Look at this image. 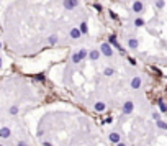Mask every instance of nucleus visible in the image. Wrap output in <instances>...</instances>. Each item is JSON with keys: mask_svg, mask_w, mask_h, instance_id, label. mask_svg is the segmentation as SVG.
<instances>
[{"mask_svg": "<svg viewBox=\"0 0 167 146\" xmlns=\"http://www.w3.org/2000/svg\"><path fill=\"white\" fill-rule=\"evenodd\" d=\"M100 51H102L103 54H105V56H113V49H111V46L108 43H102V46H100Z\"/></svg>", "mask_w": 167, "mask_h": 146, "instance_id": "nucleus-1", "label": "nucleus"}, {"mask_svg": "<svg viewBox=\"0 0 167 146\" xmlns=\"http://www.w3.org/2000/svg\"><path fill=\"white\" fill-rule=\"evenodd\" d=\"M62 5H64L66 10H74L75 7L79 5V0H64V3H62Z\"/></svg>", "mask_w": 167, "mask_h": 146, "instance_id": "nucleus-2", "label": "nucleus"}, {"mask_svg": "<svg viewBox=\"0 0 167 146\" xmlns=\"http://www.w3.org/2000/svg\"><path fill=\"white\" fill-rule=\"evenodd\" d=\"M85 56H87V49H84V48H82L77 54H74V56H72V61H74V62H80Z\"/></svg>", "mask_w": 167, "mask_h": 146, "instance_id": "nucleus-3", "label": "nucleus"}, {"mask_svg": "<svg viewBox=\"0 0 167 146\" xmlns=\"http://www.w3.org/2000/svg\"><path fill=\"white\" fill-rule=\"evenodd\" d=\"M131 10H133L134 13H141L142 10H144V5H142V2H139V0H138V2H134V3H133Z\"/></svg>", "mask_w": 167, "mask_h": 146, "instance_id": "nucleus-4", "label": "nucleus"}, {"mask_svg": "<svg viewBox=\"0 0 167 146\" xmlns=\"http://www.w3.org/2000/svg\"><path fill=\"white\" fill-rule=\"evenodd\" d=\"M80 36H82V33H80L79 28H72L71 30V38H72V40H79Z\"/></svg>", "mask_w": 167, "mask_h": 146, "instance_id": "nucleus-5", "label": "nucleus"}, {"mask_svg": "<svg viewBox=\"0 0 167 146\" xmlns=\"http://www.w3.org/2000/svg\"><path fill=\"white\" fill-rule=\"evenodd\" d=\"M89 58L92 59V61H97V59L100 58V51L98 49H93V51H90V54H89Z\"/></svg>", "mask_w": 167, "mask_h": 146, "instance_id": "nucleus-6", "label": "nucleus"}, {"mask_svg": "<svg viewBox=\"0 0 167 146\" xmlns=\"http://www.w3.org/2000/svg\"><path fill=\"white\" fill-rule=\"evenodd\" d=\"M138 40H136V38H131V40L130 41H128V46H130L131 48V49H136V48H138Z\"/></svg>", "mask_w": 167, "mask_h": 146, "instance_id": "nucleus-7", "label": "nucleus"}, {"mask_svg": "<svg viewBox=\"0 0 167 146\" xmlns=\"http://www.w3.org/2000/svg\"><path fill=\"white\" fill-rule=\"evenodd\" d=\"M123 110H124V113H131L133 112V102H126L124 107H123Z\"/></svg>", "mask_w": 167, "mask_h": 146, "instance_id": "nucleus-8", "label": "nucleus"}, {"mask_svg": "<svg viewBox=\"0 0 167 146\" xmlns=\"http://www.w3.org/2000/svg\"><path fill=\"white\" fill-rule=\"evenodd\" d=\"M0 136L2 138H8L10 136V128H2V130H0Z\"/></svg>", "mask_w": 167, "mask_h": 146, "instance_id": "nucleus-9", "label": "nucleus"}, {"mask_svg": "<svg viewBox=\"0 0 167 146\" xmlns=\"http://www.w3.org/2000/svg\"><path fill=\"white\" fill-rule=\"evenodd\" d=\"M139 85H141V77H134L133 82H131V87H133V89H138Z\"/></svg>", "mask_w": 167, "mask_h": 146, "instance_id": "nucleus-10", "label": "nucleus"}, {"mask_svg": "<svg viewBox=\"0 0 167 146\" xmlns=\"http://www.w3.org/2000/svg\"><path fill=\"white\" fill-rule=\"evenodd\" d=\"M120 140H121V138H120V135H118V133H111L110 135V141H111V143H118Z\"/></svg>", "mask_w": 167, "mask_h": 146, "instance_id": "nucleus-11", "label": "nucleus"}, {"mask_svg": "<svg viewBox=\"0 0 167 146\" xmlns=\"http://www.w3.org/2000/svg\"><path fill=\"white\" fill-rule=\"evenodd\" d=\"M95 110H97V112H103V110H105V103H103V102H97L95 103Z\"/></svg>", "mask_w": 167, "mask_h": 146, "instance_id": "nucleus-12", "label": "nucleus"}, {"mask_svg": "<svg viewBox=\"0 0 167 146\" xmlns=\"http://www.w3.org/2000/svg\"><path fill=\"white\" fill-rule=\"evenodd\" d=\"M144 20H142V18H136V20H134V26H136V28H141V26H144Z\"/></svg>", "mask_w": 167, "mask_h": 146, "instance_id": "nucleus-13", "label": "nucleus"}, {"mask_svg": "<svg viewBox=\"0 0 167 146\" xmlns=\"http://www.w3.org/2000/svg\"><path fill=\"white\" fill-rule=\"evenodd\" d=\"M79 30H80V33H87V31H89V28H87V23L82 22V23H80V28H79Z\"/></svg>", "mask_w": 167, "mask_h": 146, "instance_id": "nucleus-14", "label": "nucleus"}, {"mask_svg": "<svg viewBox=\"0 0 167 146\" xmlns=\"http://www.w3.org/2000/svg\"><path fill=\"white\" fill-rule=\"evenodd\" d=\"M157 126L161 128V130H165V128H167V125H165L162 120H157Z\"/></svg>", "mask_w": 167, "mask_h": 146, "instance_id": "nucleus-15", "label": "nucleus"}, {"mask_svg": "<svg viewBox=\"0 0 167 146\" xmlns=\"http://www.w3.org/2000/svg\"><path fill=\"white\" fill-rule=\"evenodd\" d=\"M159 107H161V110H162V112H165V110H167V107H165L164 100H159Z\"/></svg>", "mask_w": 167, "mask_h": 146, "instance_id": "nucleus-16", "label": "nucleus"}, {"mask_svg": "<svg viewBox=\"0 0 167 146\" xmlns=\"http://www.w3.org/2000/svg\"><path fill=\"white\" fill-rule=\"evenodd\" d=\"M156 7H157V8H164V0H157V2H156Z\"/></svg>", "mask_w": 167, "mask_h": 146, "instance_id": "nucleus-17", "label": "nucleus"}, {"mask_svg": "<svg viewBox=\"0 0 167 146\" xmlns=\"http://www.w3.org/2000/svg\"><path fill=\"white\" fill-rule=\"evenodd\" d=\"M56 41H57V36H56V34H53V36H49V43H51V44H54Z\"/></svg>", "mask_w": 167, "mask_h": 146, "instance_id": "nucleus-18", "label": "nucleus"}, {"mask_svg": "<svg viewBox=\"0 0 167 146\" xmlns=\"http://www.w3.org/2000/svg\"><path fill=\"white\" fill-rule=\"evenodd\" d=\"M16 112H18V108H16V107H12V108H10V113H12V115H15Z\"/></svg>", "mask_w": 167, "mask_h": 146, "instance_id": "nucleus-19", "label": "nucleus"}, {"mask_svg": "<svg viewBox=\"0 0 167 146\" xmlns=\"http://www.w3.org/2000/svg\"><path fill=\"white\" fill-rule=\"evenodd\" d=\"M113 74V69H105V76H111Z\"/></svg>", "mask_w": 167, "mask_h": 146, "instance_id": "nucleus-20", "label": "nucleus"}, {"mask_svg": "<svg viewBox=\"0 0 167 146\" xmlns=\"http://www.w3.org/2000/svg\"><path fill=\"white\" fill-rule=\"evenodd\" d=\"M152 118H154V120H161V115H159V113H154Z\"/></svg>", "mask_w": 167, "mask_h": 146, "instance_id": "nucleus-21", "label": "nucleus"}, {"mask_svg": "<svg viewBox=\"0 0 167 146\" xmlns=\"http://www.w3.org/2000/svg\"><path fill=\"white\" fill-rule=\"evenodd\" d=\"M110 16H111V18H115V20H118V16H116V15H115V13H113V12H110Z\"/></svg>", "mask_w": 167, "mask_h": 146, "instance_id": "nucleus-22", "label": "nucleus"}, {"mask_svg": "<svg viewBox=\"0 0 167 146\" xmlns=\"http://www.w3.org/2000/svg\"><path fill=\"white\" fill-rule=\"evenodd\" d=\"M18 146H26V143H25V141H20V143H18Z\"/></svg>", "mask_w": 167, "mask_h": 146, "instance_id": "nucleus-23", "label": "nucleus"}, {"mask_svg": "<svg viewBox=\"0 0 167 146\" xmlns=\"http://www.w3.org/2000/svg\"><path fill=\"white\" fill-rule=\"evenodd\" d=\"M118 146H126V144H124V143H121V141H118V143H116Z\"/></svg>", "mask_w": 167, "mask_h": 146, "instance_id": "nucleus-24", "label": "nucleus"}, {"mask_svg": "<svg viewBox=\"0 0 167 146\" xmlns=\"http://www.w3.org/2000/svg\"><path fill=\"white\" fill-rule=\"evenodd\" d=\"M44 146H53V144H51V143H44Z\"/></svg>", "mask_w": 167, "mask_h": 146, "instance_id": "nucleus-25", "label": "nucleus"}, {"mask_svg": "<svg viewBox=\"0 0 167 146\" xmlns=\"http://www.w3.org/2000/svg\"><path fill=\"white\" fill-rule=\"evenodd\" d=\"M0 67H2V58H0Z\"/></svg>", "mask_w": 167, "mask_h": 146, "instance_id": "nucleus-26", "label": "nucleus"}, {"mask_svg": "<svg viewBox=\"0 0 167 146\" xmlns=\"http://www.w3.org/2000/svg\"><path fill=\"white\" fill-rule=\"evenodd\" d=\"M0 48H2V43H0Z\"/></svg>", "mask_w": 167, "mask_h": 146, "instance_id": "nucleus-27", "label": "nucleus"}, {"mask_svg": "<svg viewBox=\"0 0 167 146\" xmlns=\"http://www.w3.org/2000/svg\"><path fill=\"white\" fill-rule=\"evenodd\" d=\"M0 146H2V144H0Z\"/></svg>", "mask_w": 167, "mask_h": 146, "instance_id": "nucleus-28", "label": "nucleus"}]
</instances>
